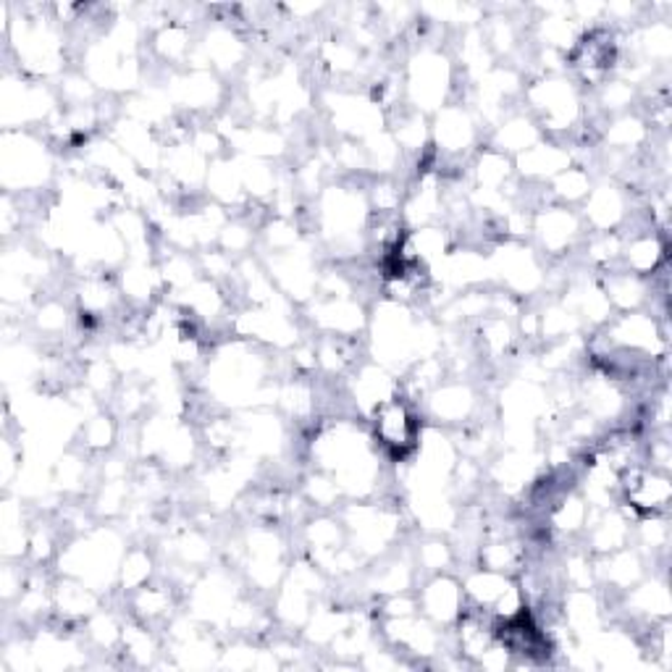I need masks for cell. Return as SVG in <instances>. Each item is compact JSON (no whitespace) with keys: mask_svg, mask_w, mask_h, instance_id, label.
I'll return each mask as SVG.
<instances>
[{"mask_svg":"<svg viewBox=\"0 0 672 672\" xmlns=\"http://www.w3.org/2000/svg\"><path fill=\"white\" fill-rule=\"evenodd\" d=\"M376 436H381V442L392 449L413 447L416 423H413L410 410L402 402H389V405L381 407L376 413Z\"/></svg>","mask_w":672,"mask_h":672,"instance_id":"cell-1","label":"cell"}]
</instances>
